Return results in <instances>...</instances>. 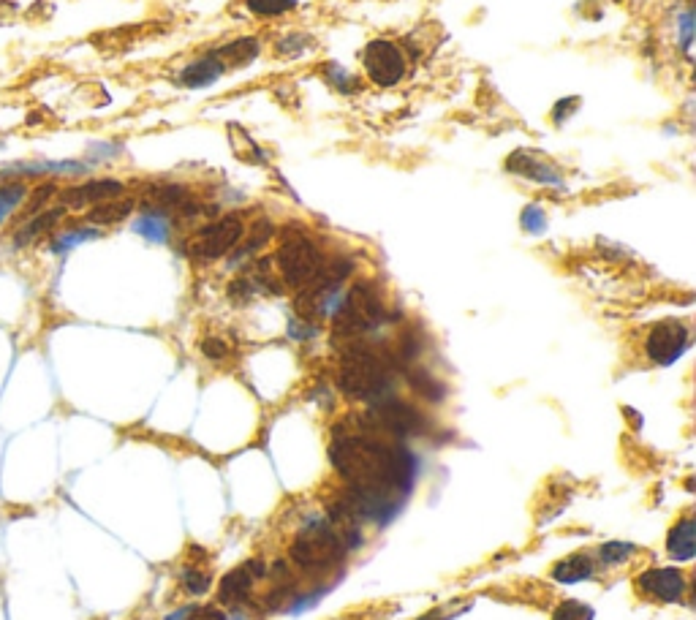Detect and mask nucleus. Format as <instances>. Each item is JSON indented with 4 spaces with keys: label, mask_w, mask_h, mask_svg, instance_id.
<instances>
[{
    "label": "nucleus",
    "mask_w": 696,
    "mask_h": 620,
    "mask_svg": "<svg viewBox=\"0 0 696 620\" xmlns=\"http://www.w3.org/2000/svg\"><path fill=\"white\" fill-rule=\"evenodd\" d=\"M329 460L346 482L343 504L359 523L392 517L397 498L411 493L416 460L408 449L362 425V419L340 422L332 433Z\"/></svg>",
    "instance_id": "1"
},
{
    "label": "nucleus",
    "mask_w": 696,
    "mask_h": 620,
    "mask_svg": "<svg viewBox=\"0 0 696 620\" xmlns=\"http://www.w3.org/2000/svg\"><path fill=\"white\" fill-rule=\"evenodd\" d=\"M392 387V365L384 351L373 349L362 340L346 343L338 365V389L348 400L376 403L387 398Z\"/></svg>",
    "instance_id": "2"
},
{
    "label": "nucleus",
    "mask_w": 696,
    "mask_h": 620,
    "mask_svg": "<svg viewBox=\"0 0 696 620\" xmlns=\"http://www.w3.org/2000/svg\"><path fill=\"white\" fill-rule=\"evenodd\" d=\"M348 547L332 525H310L294 536L289 561L305 577H329L346 563Z\"/></svg>",
    "instance_id": "3"
},
{
    "label": "nucleus",
    "mask_w": 696,
    "mask_h": 620,
    "mask_svg": "<svg viewBox=\"0 0 696 620\" xmlns=\"http://www.w3.org/2000/svg\"><path fill=\"white\" fill-rule=\"evenodd\" d=\"M387 321V305L376 283L357 281L332 316V332L335 338H343L346 343L362 340L373 330H378Z\"/></svg>",
    "instance_id": "4"
},
{
    "label": "nucleus",
    "mask_w": 696,
    "mask_h": 620,
    "mask_svg": "<svg viewBox=\"0 0 696 620\" xmlns=\"http://www.w3.org/2000/svg\"><path fill=\"white\" fill-rule=\"evenodd\" d=\"M324 251L302 226L281 229V245L275 251V270L289 289H305L319 278L324 267Z\"/></svg>",
    "instance_id": "5"
},
{
    "label": "nucleus",
    "mask_w": 696,
    "mask_h": 620,
    "mask_svg": "<svg viewBox=\"0 0 696 620\" xmlns=\"http://www.w3.org/2000/svg\"><path fill=\"white\" fill-rule=\"evenodd\" d=\"M359 419H362V425L365 427L376 430L381 436L395 438V441L411 436H427L430 427H433L422 408L408 403V400L389 398V395L387 398L376 400V403H370L368 414Z\"/></svg>",
    "instance_id": "6"
},
{
    "label": "nucleus",
    "mask_w": 696,
    "mask_h": 620,
    "mask_svg": "<svg viewBox=\"0 0 696 620\" xmlns=\"http://www.w3.org/2000/svg\"><path fill=\"white\" fill-rule=\"evenodd\" d=\"M245 229L248 226H245L240 213H226L221 218H213L210 223H204L202 229H196L188 251L194 256V262H218V259L229 256L242 243Z\"/></svg>",
    "instance_id": "7"
},
{
    "label": "nucleus",
    "mask_w": 696,
    "mask_h": 620,
    "mask_svg": "<svg viewBox=\"0 0 696 620\" xmlns=\"http://www.w3.org/2000/svg\"><path fill=\"white\" fill-rule=\"evenodd\" d=\"M362 68L370 85L376 88H395L406 79L408 58L403 47L392 39H373L362 52Z\"/></svg>",
    "instance_id": "8"
},
{
    "label": "nucleus",
    "mask_w": 696,
    "mask_h": 620,
    "mask_svg": "<svg viewBox=\"0 0 696 620\" xmlns=\"http://www.w3.org/2000/svg\"><path fill=\"white\" fill-rule=\"evenodd\" d=\"M688 346H691V327L680 319L658 321L645 335V357L661 368L677 362L686 354Z\"/></svg>",
    "instance_id": "9"
},
{
    "label": "nucleus",
    "mask_w": 696,
    "mask_h": 620,
    "mask_svg": "<svg viewBox=\"0 0 696 620\" xmlns=\"http://www.w3.org/2000/svg\"><path fill=\"white\" fill-rule=\"evenodd\" d=\"M142 207L166 218H196L199 202L183 183H155L142 196Z\"/></svg>",
    "instance_id": "10"
},
{
    "label": "nucleus",
    "mask_w": 696,
    "mask_h": 620,
    "mask_svg": "<svg viewBox=\"0 0 696 620\" xmlns=\"http://www.w3.org/2000/svg\"><path fill=\"white\" fill-rule=\"evenodd\" d=\"M637 591L653 601L675 604V601L686 599L688 580L686 574L675 569V566H656V569L639 574Z\"/></svg>",
    "instance_id": "11"
},
{
    "label": "nucleus",
    "mask_w": 696,
    "mask_h": 620,
    "mask_svg": "<svg viewBox=\"0 0 696 620\" xmlns=\"http://www.w3.org/2000/svg\"><path fill=\"white\" fill-rule=\"evenodd\" d=\"M264 574H267V566L259 558L245 561L242 566L232 569V572H226L221 577V582H218V601H221L223 607H240L242 601L251 599L256 582Z\"/></svg>",
    "instance_id": "12"
},
{
    "label": "nucleus",
    "mask_w": 696,
    "mask_h": 620,
    "mask_svg": "<svg viewBox=\"0 0 696 620\" xmlns=\"http://www.w3.org/2000/svg\"><path fill=\"white\" fill-rule=\"evenodd\" d=\"M123 194H126V183L112 180V177H98V180H87V183L63 188V191H58V199L60 207H66V210H87L93 204L117 199Z\"/></svg>",
    "instance_id": "13"
},
{
    "label": "nucleus",
    "mask_w": 696,
    "mask_h": 620,
    "mask_svg": "<svg viewBox=\"0 0 696 620\" xmlns=\"http://www.w3.org/2000/svg\"><path fill=\"white\" fill-rule=\"evenodd\" d=\"M66 207H52L49 204L47 210H41V213L30 215V218H25V221H17V226H14V234H11V248H17V251H22V248H30V245L41 243L44 237H49V234L58 229L60 223H63V218H66Z\"/></svg>",
    "instance_id": "14"
},
{
    "label": "nucleus",
    "mask_w": 696,
    "mask_h": 620,
    "mask_svg": "<svg viewBox=\"0 0 696 620\" xmlns=\"http://www.w3.org/2000/svg\"><path fill=\"white\" fill-rule=\"evenodd\" d=\"M506 169L512 175H520L525 180H533V183H544V185H558L563 180L561 172L544 158V155L533 153V150H514L506 161Z\"/></svg>",
    "instance_id": "15"
},
{
    "label": "nucleus",
    "mask_w": 696,
    "mask_h": 620,
    "mask_svg": "<svg viewBox=\"0 0 696 620\" xmlns=\"http://www.w3.org/2000/svg\"><path fill=\"white\" fill-rule=\"evenodd\" d=\"M403 373H406L408 389L414 392L416 398L425 400V403H430V406H441V403H444L449 389H446V384L441 381V378L435 376L433 370L422 368L419 362H414V365H406Z\"/></svg>",
    "instance_id": "16"
},
{
    "label": "nucleus",
    "mask_w": 696,
    "mask_h": 620,
    "mask_svg": "<svg viewBox=\"0 0 696 620\" xmlns=\"http://www.w3.org/2000/svg\"><path fill=\"white\" fill-rule=\"evenodd\" d=\"M136 210V202L131 196H117V199H107V202H98L93 207H87L85 223L96 226V229H107V226H117V223L128 221Z\"/></svg>",
    "instance_id": "17"
},
{
    "label": "nucleus",
    "mask_w": 696,
    "mask_h": 620,
    "mask_svg": "<svg viewBox=\"0 0 696 620\" xmlns=\"http://www.w3.org/2000/svg\"><path fill=\"white\" fill-rule=\"evenodd\" d=\"M223 71H226V66H223L221 60L215 58V52H207V55H202V58L191 60V63L180 71V85H183V88H194V90L210 88L213 82L221 79Z\"/></svg>",
    "instance_id": "18"
},
{
    "label": "nucleus",
    "mask_w": 696,
    "mask_h": 620,
    "mask_svg": "<svg viewBox=\"0 0 696 620\" xmlns=\"http://www.w3.org/2000/svg\"><path fill=\"white\" fill-rule=\"evenodd\" d=\"M667 553L672 561H691L696 555V523L691 514H683L667 536Z\"/></svg>",
    "instance_id": "19"
},
{
    "label": "nucleus",
    "mask_w": 696,
    "mask_h": 620,
    "mask_svg": "<svg viewBox=\"0 0 696 620\" xmlns=\"http://www.w3.org/2000/svg\"><path fill=\"white\" fill-rule=\"evenodd\" d=\"M550 577L563 585H574V582L590 580L593 577V558L588 553L566 555L550 569Z\"/></svg>",
    "instance_id": "20"
},
{
    "label": "nucleus",
    "mask_w": 696,
    "mask_h": 620,
    "mask_svg": "<svg viewBox=\"0 0 696 620\" xmlns=\"http://www.w3.org/2000/svg\"><path fill=\"white\" fill-rule=\"evenodd\" d=\"M213 52L223 66H248V63L259 58L261 41L253 39V36H242V39L226 41L223 47L213 49Z\"/></svg>",
    "instance_id": "21"
},
{
    "label": "nucleus",
    "mask_w": 696,
    "mask_h": 620,
    "mask_svg": "<svg viewBox=\"0 0 696 620\" xmlns=\"http://www.w3.org/2000/svg\"><path fill=\"white\" fill-rule=\"evenodd\" d=\"M28 194V183H22V180H11V183L0 185V229H3L14 215L20 213Z\"/></svg>",
    "instance_id": "22"
},
{
    "label": "nucleus",
    "mask_w": 696,
    "mask_h": 620,
    "mask_svg": "<svg viewBox=\"0 0 696 620\" xmlns=\"http://www.w3.org/2000/svg\"><path fill=\"white\" fill-rule=\"evenodd\" d=\"M242 6L256 20H275V17H286L297 9V0H242Z\"/></svg>",
    "instance_id": "23"
},
{
    "label": "nucleus",
    "mask_w": 696,
    "mask_h": 620,
    "mask_svg": "<svg viewBox=\"0 0 696 620\" xmlns=\"http://www.w3.org/2000/svg\"><path fill=\"white\" fill-rule=\"evenodd\" d=\"M136 232L145 234L147 240L164 243L166 237H169V218L161 213H153V210H142L139 221H136Z\"/></svg>",
    "instance_id": "24"
},
{
    "label": "nucleus",
    "mask_w": 696,
    "mask_h": 620,
    "mask_svg": "<svg viewBox=\"0 0 696 620\" xmlns=\"http://www.w3.org/2000/svg\"><path fill=\"white\" fill-rule=\"evenodd\" d=\"M324 77H327V85H332V88L340 90V93H348V96H354V93L362 90V82H359L351 71L338 66V63H329L327 71H324Z\"/></svg>",
    "instance_id": "25"
},
{
    "label": "nucleus",
    "mask_w": 696,
    "mask_h": 620,
    "mask_svg": "<svg viewBox=\"0 0 696 620\" xmlns=\"http://www.w3.org/2000/svg\"><path fill=\"white\" fill-rule=\"evenodd\" d=\"M210 585H213V577H210V572L199 569V566H188L180 574V588L188 596H202V593L210 591Z\"/></svg>",
    "instance_id": "26"
},
{
    "label": "nucleus",
    "mask_w": 696,
    "mask_h": 620,
    "mask_svg": "<svg viewBox=\"0 0 696 620\" xmlns=\"http://www.w3.org/2000/svg\"><path fill=\"white\" fill-rule=\"evenodd\" d=\"M275 234L272 223L264 218V221H256L251 229H245V237H242V253H256L259 248L270 243V237Z\"/></svg>",
    "instance_id": "27"
},
{
    "label": "nucleus",
    "mask_w": 696,
    "mask_h": 620,
    "mask_svg": "<svg viewBox=\"0 0 696 620\" xmlns=\"http://www.w3.org/2000/svg\"><path fill=\"white\" fill-rule=\"evenodd\" d=\"M310 47H313V39H310L308 33H286L275 44V52L283 55V58H300Z\"/></svg>",
    "instance_id": "28"
},
{
    "label": "nucleus",
    "mask_w": 696,
    "mask_h": 620,
    "mask_svg": "<svg viewBox=\"0 0 696 620\" xmlns=\"http://www.w3.org/2000/svg\"><path fill=\"white\" fill-rule=\"evenodd\" d=\"M634 553H637V547H634V544L609 542L599 550V558H601V563H607V566H620V563L631 561V558H634Z\"/></svg>",
    "instance_id": "29"
},
{
    "label": "nucleus",
    "mask_w": 696,
    "mask_h": 620,
    "mask_svg": "<svg viewBox=\"0 0 696 620\" xmlns=\"http://www.w3.org/2000/svg\"><path fill=\"white\" fill-rule=\"evenodd\" d=\"M552 620H593V607L569 599L558 604V610L552 612Z\"/></svg>",
    "instance_id": "30"
},
{
    "label": "nucleus",
    "mask_w": 696,
    "mask_h": 620,
    "mask_svg": "<svg viewBox=\"0 0 696 620\" xmlns=\"http://www.w3.org/2000/svg\"><path fill=\"white\" fill-rule=\"evenodd\" d=\"M199 351H202L210 362H226V359L232 357V346L223 338H218V335H207V338L199 343Z\"/></svg>",
    "instance_id": "31"
},
{
    "label": "nucleus",
    "mask_w": 696,
    "mask_h": 620,
    "mask_svg": "<svg viewBox=\"0 0 696 620\" xmlns=\"http://www.w3.org/2000/svg\"><path fill=\"white\" fill-rule=\"evenodd\" d=\"M185 620H229V615L218 604H202V607L185 612Z\"/></svg>",
    "instance_id": "32"
},
{
    "label": "nucleus",
    "mask_w": 696,
    "mask_h": 620,
    "mask_svg": "<svg viewBox=\"0 0 696 620\" xmlns=\"http://www.w3.org/2000/svg\"><path fill=\"white\" fill-rule=\"evenodd\" d=\"M577 104H580V98H566V101H558L555 109H552V120H555V123H561L563 112H566V117H569L571 112L577 109Z\"/></svg>",
    "instance_id": "33"
}]
</instances>
